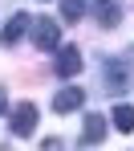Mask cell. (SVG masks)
<instances>
[{
    "label": "cell",
    "mask_w": 134,
    "mask_h": 151,
    "mask_svg": "<svg viewBox=\"0 0 134 151\" xmlns=\"http://www.w3.org/2000/svg\"><path fill=\"white\" fill-rule=\"evenodd\" d=\"M37 119H41V114H37V102H21V106L12 110V135H21V139L33 135V131H37Z\"/></svg>",
    "instance_id": "6da1fadb"
},
{
    "label": "cell",
    "mask_w": 134,
    "mask_h": 151,
    "mask_svg": "<svg viewBox=\"0 0 134 151\" xmlns=\"http://www.w3.org/2000/svg\"><path fill=\"white\" fill-rule=\"evenodd\" d=\"M33 41H37V49H57L61 45V25L57 21H37L33 25Z\"/></svg>",
    "instance_id": "7a4b0ae2"
},
{
    "label": "cell",
    "mask_w": 134,
    "mask_h": 151,
    "mask_svg": "<svg viewBox=\"0 0 134 151\" xmlns=\"http://www.w3.org/2000/svg\"><path fill=\"white\" fill-rule=\"evenodd\" d=\"M28 25H33V21H28V12H12V17H8V25H4V33H0V41H4V45H16V41L28 33Z\"/></svg>",
    "instance_id": "3957f363"
},
{
    "label": "cell",
    "mask_w": 134,
    "mask_h": 151,
    "mask_svg": "<svg viewBox=\"0 0 134 151\" xmlns=\"http://www.w3.org/2000/svg\"><path fill=\"white\" fill-rule=\"evenodd\" d=\"M102 78H106V90H110V94H122V90H126V65H122L118 57L102 65Z\"/></svg>",
    "instance_id": "277c9868"
},
{
    "label": "cell",
    "mask_w": 134,
    "mask_h": 151,
    "mask_svg": "<svg viewBox=\"0 0 134 151\" xmlns=\"http://www.w3.org/2000/svg\"><path fill=\"white\" fill-rule=\"evenodd\" d=\"M85 106V90H77V86H69V90H61L53 98V110L57 114H69V110H81Z\"/></svg>",
    "instance_id": "5b68a950"
},
{
    "label": "cell",
    "mask_w": 134,
    "mask_h": 151,
    "mask_svg": "<svg viewBox=\"0 0 134 151\" xmlns=\"http://www.w3.org/2000/svg\"><path fill=\"white\" fill-rule=\"evenodd\" d=\"M53 70H57L61 78H77V74H81V53L73 49V45H69V49H61V53H57V65H53Z\"/></svg>",
    "instance_id": "8992f818"
},
{
    "label": "cell",
    "mask_w": 134,
    "mask_h": 151,
    "mask_svg": "<svg viewBox=\"0 0 134 151\" xmlns=\"http://www.w3.org/2000/svg\"><path fill=\"white\" fill-rule=\"evenodd\" d=\"M102 139H106V119L102 114H89L85 127H81V143L89 147V143H102Z\"/></svg>",
    "instance_id": "52a82bcc"
},
{
    "label": "cell",
    "mask_w": 134,
    "mask_h": 151,
    "mask_svg": "<svg viewBox=\"0 0 134 151\" xmlns=\"http://www.w3.org/2000/svg\"><path fill=\"white\" fill-rule=\"evenodd\" d=\"M110 123L118 127V131H126V135H130V131H134V106H130V102H118V106H114V114H110Z\"/></svg>",
    "instance_id": "ba28073f"
},
{
    "label": "cell",
    "mask_w": 134,
    "mask_h": 151,
    "mask_svg": "<svg viewBox=\"0 0 134 151\" xmlns=\"http://www.w3.org/2000/svg\"><path fill=\"white\" fill-rule=\"evenodd\" d=\"M81 12H85V0H61V17L65 21H81Z\"/></svg>",
    "instance_id": "9c48e42d"
},
{
    "label": "cell",
    "mask_w": 134,
    "mask_h": 151,
    "mask_svg": "<svg viewBox=\"0 0 134 151\" xmlns=\"http://www.w3.org/2000/svg\"><path fill=\"white\" fill-rule=\"evenodd\" d=\"M118 17H122V8H118V4H102V0H98V21H106V25H118Z\"/></svg>",
    "instance_id": "30bf717a"
},
{
    "label": "cell",
    "mask_w": 134,
    "mask_h": 151,
    "mask_svg": "<svg viewBox=\"0 0 134 151\" xmlns=\"http://www.w3.org/2000/svg\"><path fill=\"white\" fill-rule=\"evenodd\" d=\"M4 106H8V98H4V86H0V110H4Z\"/></svg>",
    "instance_id": "8fae6325"
}]
</instances>
